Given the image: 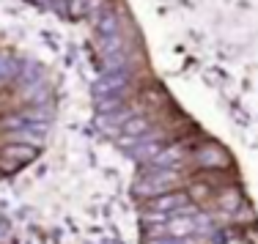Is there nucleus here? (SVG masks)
I'll list each match as a JSON object with an SVG mask.
<instances>
[{
  "label": "nucleus",
  "mask_w": 258,
  "mask_h": 244,
  "mask_svg": "<svg viewBox=\"0 0 258 244\" xmlns=\"http://www.w3.org/2000/svg\"><path fill=\"white\" fill-rule=\"evenodd\" d=\"M36 154H39V151H36L33 145H9V148H3V154H0V168H3L6 173H14L22 165L33 162Z\"/></svg>",
  "instance_id": "nucleus-1"
},
{
  "label": "nucleus",
  "mask_w": 258,
  "mask_h": 244,
  "mask_svg": "<svg viewBox=\"0 0 258 244\" xmlns=\"http://www.w3.org/2000/svg\"><path fill=\"white\" fill-rule=\"evenodd\" d=\"M179 203H184L181 195H168V198H162V200H154V206H179Z\"/></svg>",
  "instance_id": "nucleus-2"
}]
</instances>
